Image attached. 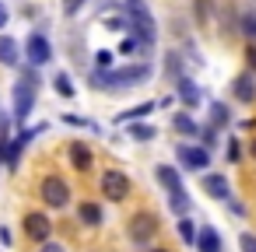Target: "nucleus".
Returning a JSON list of instances; mask_svg holds the SVG:
<instances>
[{
    "mask_svg": "<svg viewBox=\"0 0 256 252\" xmlns=\"http://www.w3.org/2000/svg\"><path fill=\"white\" fill-rule=\"evenodd\" d=\"M151 74H154V67H151L148 60L130 63V67H120V70H102V67H95V70H92V88H98V91H106V88H134V84L151 81Z\"/></svg>",
    "mask_w": 256,
    "mask_h": 252,
    "instance_id": "nucleus-1",
    "label": "nucleus"
},
{
    "mask_svg": "<svg viewBox=\"0 0 256 252\" xmlns=\"http://www.w3.org/2000/svg\"><path fill=\"white\" fill-rule=\"evenodd\" d=\"M39 74H36V67H22V74H18V84H14V119L18 123H28V116H32V109H36V95H39Z\"/></svg>",
    "mask_w": 256,
    "mask_h": 252,
    "instance_id": "nucleus-2",
    "label": "nucleus"
},
{
    "mask_svg": "<svg viewBox=\"0 0 256 252\" xmlns=\"http://www.w3.org/2000/svg\"><path fill=\"white\" fill-rule=\"evenodd\" d=\"M123 11H126V18H130V32H134L137 39H144L148 46H154V39H158V21H154V14L148 11L144 0H123Z\"/></svg>",
    "mask_w": 256,
    "mask_h": 252,
    "instance_id": "nucleus-3",
    "label": "nucleus"
},
{
    "mask_svg": "<svg viewBox=\"0 0 256 252\" xmlns=\"http://www.w3.org/2000/svg\"><path fill=\"white\" fill-rule=\"evenodd\" d=\"M70 186H67V179L64 175H46L42 182H39V200L46 203V207H53V210H64V207H70Z\"/></svg>",
    "mask_w": 256,
    "mask_h": 252,
    "instance_id": "nucleus-4",
    "label": "nucleus"
},
{
    "mask_svg": "<svg viewBox=\"0 0 256 252\" xmlns=\"http://www.w3.org/2000/svg\"><path fill=\"white\" fill-rule=\"evenodd\" d=\"M98 189H102V196H106V200L123 203V200L130 196V189H134V182H130V175H126V172H120V168H106V172H102V179H98Z\"/></svg>",
    "mask_w": 256,
    "mask_h": 252,
    "instance_id": "nucleus-5",
    "label": "nucleus"
},
{
    "mask_svg": "<svg viewBox=\"0 0 256 252\" xmlns=\"http://www.w3.org/2000/svg\"><path fill=\"white\" fill-rule=\"evenodd\" d=\"M158 217L151 214V210H137L134 217H130V224H126V235H130V242H137V245H148L154 235H158Z\"/></svg>",
    "mask_w": 256,
    "mask_h": 252,
    "instance_id": "nucleus-6",
    "label": "nucleus"
},
{
    "mask_svg": "<svg viewBox=\"0 0 256 252\" xmlns=\"http://www.w3.org/2000/svg\"><path fill=\"white\" fill-rule=\"evenodd\" d=\"M50 60H53V42H50L42 32H32V35L25 39V63L39 70V67H46Z\"/></svg>",
    "mask_w": 256,
    "mask_h": 252,
    "instance_id": "nucleus-7",
    "label": "nucleus"
},
{
    "mask_svg": "<svg viewBox=\"0 0 256 252\" xmlns=\"http://www.w3.org/2000/svg\"><path fill=\"white\" fill-rule=\"evenodd\" d=\"M176 158H179V165H182L186 172H204V168H210V151H207L204 144H179V147H176Z\"/></svg>",
    "mask_w": 256,
    "mask_h": 252,
    "instance_id": "nucleus-8",
    "label": "nucleus"
},
{
    "mask_svg": "<svg viewBox=\"0 0 256 252\" xmlns=\"http://www.w3.org/2000/svg\"><path fill=\"white\" fill-rule=\"evenodd\" d=\"M22 228H25V238H32V242H39V245L53 238V221H50L46 210H28L25 221H22Z\"/></svg>",
    "mask_w": 256,
    "mask_h": 252,
    "instance_id": "nucleus-9",
    "label": "nucleus"
},
{
    "mask_svg": "<svg viewBox=\"0 0 256 252\" xmlns=\"http://www.w3.org/2000/svg\"><path fill=\"white\" fill-rule=\"evenodd\" d=\"M22 42L8 32H0V67H11V70H22Z\"/></svg>",
    "mask_w": 256,
    "mask_h": 252,
    "instance_id": "nucleus-10",
    "label": "nucleus"
},
{
    "mask_svg": "<svg viewBox=\"0 0 256 252\" xmlns=\"http://www.w3.org/2000/svg\"><path fill=\"white\" fill-rule=\"evenodd\" d=\"M67 158H70V165H74L81 175H88V172L95 168V151H92L84 140H70V147H67Z\"/></svg>",
    "mask_w": 256,
    "mask_h": 252,
    "instance_id": "nucleus-11",
    "label": "nucleus"
},
{
    "mask_svg": "<svg viewBox=\"0 0 256 252\" xmlns=\"http://www.w3.org/2000/svg\"><path fill=\"white\" fill-rule=\"evenodd\" d=\"M200 186H204V193H207L210 200H221V203H228V200H232V182H228L221 172L204 175V179H200Z\"/></svg>",
    "mask_w": 256,
    "mask_h": 252,
    "instance_id": "nucleus-12",
    "label": "nucleus"
},
{
    "mask_svg": "<svg viewBox=\"0 0 256 252\" xmlns=\"http://www.w3.org/2000/svg\"><path fill=\"white\" fill-rule=\"evenodd\" d=\"M36 133H42V126H32V130H22V133H18V137H14L11 144H8V158H4V165H8L11 172L18 168V158H22V151H25V147L32 144V137H36Z\"/></svg>",
    "mask_w": 256,
    "mask_h": 252,
    "instance_id": "nucleus-13",
    "label": "nucleus"
},
{
    "mask_svg": "<svg viewBox=\"0 0 256 252\" xmlns=\"http://www.w3.org/2000/svg\"><path fill=\"white\" fill-rule=\"evenodd\" d=\"M232 95H235V102H242V105H252L256 102V74H238L235 81H232Z\"/></svg>",
    "mask_w": 256,
    "mask_h": 252,
    "instance_id": "nucleus-14",
    "label": "nucleus"
},
{
    "mask_svg": "<svg viewBox=\"0 0 256 252\" xmlns=\"http://www.w3.org/2000/svg\"><path fill=\"white\" fill-rule=\"evenodd\" d=\"M176 95H179V102H182L190 112H196V105H200V88H196L193 77H179V81H176Z\"/></svg>",
    "mask_w": 256,
    "mask_h": 252,
    "instance_id": "nucleus-15",
    "label": "nucleus"
},
{
    "mask_svg": "<svg viewBox=\"0 0 256 252\" xmlns=\"http://www.w3.org/2000/svg\"><path fill=\"white\" fill-rule=\"evenodd\" d=\"M102 221H106L102 203H95V200H81V207H78V224H84V228H98Z\"/></svg>",
    "mask_w": 256,
    "mask_h": 252,
    "instance_id": "nucleus-16",
    "label": "nucleus"
},
{
    "mask_svg": "<svg viewBox=\"0 0 256 252\" xmlns=\"http://www.w3.org/2000/svg\"><path fill=\"white\" fill-rule=\"evenodd\" d=\"M196 252H224V242H221L218 228H210V224L200 228V235H196Z\"/></svg>",
    "mask_w": 256,
    "mask_h": 252,
    "instance_id": "nucleus-17",
    "label": "nucleus"
},
{
    "mask_svg": "<svg viewBox=\"0 0 256 252\" xmlns=\"http://www.w3.org/2000/svg\"><path fill=\"white\" fill-rule=\"evenodd\" d=\"M154 175H158V182H162L168 193L186 189V186H182V179H179V168H172V165H158V168H154Z\"/></svg>",
    "mask_w": 256,
    "mask_h": 252,
    "instance_id": "nucleus-18",
    "label": "nucleus"
},
{
    "mask_svg": "<svg viewBox=\"0 0 256 252\" xmlns=\"http://www.w3.org/2000/svg\"><path fill=\"white\" fill-rule=\"evenodd\" d=\"M154 109H158V102H140V105H134V109H126V112H120V116H116V123H140V119H148Z\"/></svg>",
    "mask_w": 256,
    "mask_h": 252,
    "instance_id": "nucleus-19",
    "label": "nucleus"
},
{
    "mask_svg": "<svg viewBox=\"0 0 256 252\" xmlns=\"http://www.w3.org/2000/svg\"><path fill=\"white\" fill-rule=\"evenodd\" d=\"M172 130H176V133H182V137H200V130H204V126H200L190 112H179V116L172 119Z\"/></svg>",
    "mask_w": 256,
    "mask_h": 252,
    "instance_id": "nucleus-20",
    "label": "nucleus"
},
{
    "mask_svg": "<svg viewBox=\"0 0 256 252\" xmlns=\"http://www.w3.org/2000/svg\"><path fill=\"white\" fill-rule=\"evenodd\" d=\"M168 210H172V214H179V217H186V214L193 210V200H190V193H186V189H179V193H168Z\"/></svg>",
    "mask_w": 256,
    "mask_h": 252,
    "instance_id": "nucleus-21",
    "label": "nucleus"
},
{
    "mask_svg": "<svg viewBox=\"0 0 256 252\" xmlns=\"http://www.w3.org/2000/svg\"><path fill=\"white\" fill-rule=\"evenodd\" d=\"M53 88H56L60 98H74V95H78V88H74V81H70L67 70H56V74H53Z\"/></svg>",
    "mask_w": 256,
    "mask_h": 252,
    "instance_id": "nucleus-22",
    "label": "nucleus"
},
{
    "mask_svg": "<svg viewBox=\"0 0 256 252\" xmlns=\"http://www.w3.org/2000/svg\"><path fill=\"white\" fill-rule=\"evenodd\" d=\"M14 137H11V116L0 109V161L8 158V144H11Z\"/></svg>",
    "mask_w": 256,
    "mask_h": 252,
    "instance_id": "nucleus-23",
    "label": "nucleus"
},
{
    "mask_svg": "<svg viewBox=\"0 0 256 252\" xmlns=\"http://www.w3.org/2000/svg\"><path fill=\"white\" fill-rule=\"evenodd\" d=\"M176 228H179V238H182L186 245H196V235H200V228L193 224V217H190V214H186V217H179V224H176Z\"/></svg>",
    "mask_w": 256,
    "mask_h": 252,
    "instance_id": "nucleus-24",
    "label": "nucleus"
},
{
    "mask_svg": "<svg viewBox=\"0 0 256 252\" xmlns=\"http://www.w3.org/2000/svg\"><path fill=\"white\" fill-rule=\"evenodd\" d=\"M238 32L246 35L249 46H256V11H246V14L238 18Z\"/></svg>",
    "mask_w": 256,
    "mask_h": 252,
    "instance_id": "nucleus-25",
    "label": "nucleus"
},
{
    "mask_svg": "<svg viewBox=\"0 0 256 252\" xmlns=\"http://www.w3.org/2000/svg\"><path fill=\"white\" fill-rule=\"evenodd\" d=\"M154 137H158V130H154V126H148V123H130V140L148 144V140H154Z\"/></svg>",
    "mask_w": 256,
    "mask_h": 252,
    "instance_id": "nucleus-26",
    "label": "nucleus"
},
{
    "mask_svg": "<svg viewBox=\"0 0 256 252\" xmlns=\"http://www.w3.org/2000/svg\"><path fill=\"white\" fill-rule=\"evenodd\" d=\"M228 119H232V112H228V105L224 102H210V126H228Z\"/></svg>",
    "mask_w": 256,
    "mask_h": 252,
    "instance_id": "nucleus-27",
    "label": "nucleus"
},
{
    "mask_svg": "<svg viewBox=\"0 0 256 252\" xmlns=\"http://www.w3.org/2000/svg\"><path fill=\"white\" fill-rule=\"evenodd\" d=\"M193 14H196L200 25H210V18H214V0H193Z\"/></svg>",
    "mask_w": 256,
    "mask_h": 252,
    "instance_id": "nucleus-28",
    "label": "nucleus"
},
{
    "mask_svg": "<svg viewBox=\"0 0 256 252\" xmlns=\"http://www.w3.org/2000/svg\"><path fill=\"white\" fill-rule=\"evenodd\" d=\"M102 25H106L109 32H130V18H126V11H123V14H112V18L102 14Z\"/></svg>",
    "mask_w": 256,
    "mask_h": 252,
    "instance_id": "nucleus-29",
    "label": "nucleus"
},
{
    "mask_svg": "<svg viewBox=\"0 0 256 252\" xmlns=\"http://www.w3.org/2000/svg\"><path fill=\"white\" fill-rule=\"evenodd\" d=\"M165 56H168V60H165V70L179 81V77H182V56H179V53H165Z\"/></svg>",
    "mask_w": 256,
    "mask_h": 252,
    "instance_id": "nucleus-30",
    "label": "nucleus"
},
{
    "mask_svg": "<svg viewBox=\"0 0 256 252\" xmlns=\"http://www.w3.org/2000/svg\"><path fill=\"white\" fill-rule=\"evenodd\" d=\"M112 60H116L112 49H98V53H95V63H98L102 70H112Z\"/></svg>",
    "mask_w": 256,
    "mask_h": 252,
    "instance_id": "nucleus-31",
    "label": "nucleus"
},
{
    "mask_svg": "<svg viewBox=\"0 0 256 252\" xmlns=\"http://www.w3.org/2000/svg\"><path fill=\"white\" fill-rule=\"evenodd\" d=\"M200 137H204V147L210 151V147H218V126H204L200 130Z\"/></svg>",
    "mask_w": 256,
    "mask_h": 252,
    "instance_id": "nucleus-32",
    "label": "nucleus"
},
{
    "mask_svg": "<svg viewBox=\"0 0 256 252\" xmlns=\"http://www.w3.org/2000/svg\"><path fill=\"white\" fill-rule=\"evenodd\" d=\"M84 4H88V0H64V14H67V18H78Z\"/></svg>",
    "mask_w": 256,
    "mask_h": 252,
    "instance_id": "nucleus-33",
    "label": "nucleus"
},
{
    "mask_svg": "<svg viewBox=\"0 0 256 252\" xmlns=\"http://www.w3.org/2000/svg\"><path fill=\"white\" fill-rule=\"evenodd\" d=\"M238 245H242V252H256V235L252 231H242L238 235Z\"/></svg>",
    "mask_w": 256,
    "mask_h": 252,
    "instance_id": "nucleus-34",
    "label": "nucleus"
},
{
    "mask_svg": "<svg viewBox=\"0 0 256 252\" xmlns=\"http://www.w3.org/2000/svg\"><path fill=\"white\" fill-rule=\"evenodd\" d=\"M246 70L256 74V46H249V42H246Z\"/></svg>",
    "mask_w": 256,
    "mask_h": 252,
    "instance_id": "nucleus-35",
    "label": "nucleus"
},
{
    "mask_svg": "<svg viewBox=\"0 0 256 252\" xmlns=\"http://www.w3.org/2000/svg\"><path fill=\"white\" fill-rule=\"evenodd\" d=\"M39 252H67V245H64V242H53V238H50V242H42V245H39Z\"/></svg>",
    "mask_w": 256,
    "mask_h": 252,
    "instance_id": "nucleus-36",
    "label": "nucleus"
},
{
    "mask_svg": "<svg viewBox=\"0 0 256 252\" xmlns=\"http://www.w3.org/2000/svg\"><path fill=\"white\" fill-rule=\"evenodd\" d=\"M238 158H242V144L232 140V144H228V161H238Z\"/></svg>",
    "mask_w": 256,
    "mask_h": 252,
    "instance_id": "nucleus-37",
    "label": "nucleus"
},
{
    "mask_svg": "<svg viewBox=\"0 0 256 252\" xmlns=\"http://www.w3.org/2000/svg\"><path fill=\"white\" fill-rule=\"evenodd\" d=\"M8 21H11V11H8L4 0H0V28H8Z\"/></svg>",
    "mask_w": 256,
    "mask_h": 252,
    "instance_id": "nucleus-38",
    "label": "nucleus"
},
{
    "mask_svg": "<svg viewBox=\"0 0 256 252\" xmlns=\"http://www.w3.org/2000/svg\"><path fill=\"white\" fill-rule=\"evenodd\" d=\"M64 123H67V126H92V123L81 119V116H64Z\"/></svg>",
    "mask_w": 256,
    "mask_h": 252,
    "instance_id": "nucleus-39",
    "label": "nucleus"
},
{
    "mask_svg": "<svg viewBox=\"0 0 256 252\" xmlns=\"http://www.w3.org/2000/svg\"><path fill=\"white\" fill-rule=\"evenodd\" d=\"M249 158H252V161H256V137H252V140H249Z\"/></svg>",
    "mask_w": 256,
    "mask_h": 252,
    "instance_id": "nucleus-40",
    "label": "nucleus"
},
{
    "mask_svg": "<svg viewBox=\"0 0 256 252\" xmlns=\"http://www.w3.org/2000/svg\"><path fill=\"white\" fill-rule=\"evenodd\" d=\"M148 252H168V249H162V245H154V249H148Z\"/></svg>",
    "mask_w": 256,
    "mask_h": 252,
    "instance_id": "nucleus-41",
    "label": "nucleus"
}]
</instances>
